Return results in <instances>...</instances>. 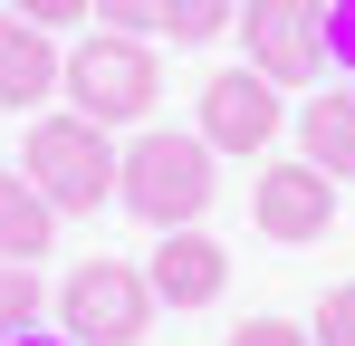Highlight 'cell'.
Masks as SVG:
<instances>
[{
	"instance_id": "6da1fadb",
	"label": "cell",
	"mask_w": 355,
	"mask_h": 346,
	"mask_svg": "<svg viewBox=\"0 0 355 346\" xmlns=\"http://www.w3.org/2000/svg\"><path fill=\"white\" fill-rule=\"evenodd\" d=\"M211 192H221L211 145H202V135H173V125H144V135L125 145V164H116V202L144 231H192L211 212Z\"/></svg>"
},
{
	"instance_id": "7a4b0ae2",
	"label": "cell",
	"mask_w": 355,
	"mask_h": 346,
	"mask_svg": "<svg viewBox=\"0 0 355 346\" xmlns=\"http://www.w3.org/2000/svg\"><path fill=\"white\" fill-rule=\"evenodd\" d=\"M116 125H96V115H39L29 125V145H19V173L49 192V212L58 222H87V212H106L116 202Z\"/></svg>"
},
{
	"instance_id": "3957f363",
	"label": "cell",
	"mask_w": 355,
	"mask_h": 346,
	"mask_svg": "<svg viewBox=\"0 0 355 346\" xmlns=\"http://www.w3.org/2000/svg\"><path fill=\"white\" fill-rule=\"evenodd\" d=\"M58 87H67V106L96 115V125H154L164 67H154V49H144L135 29H87V39L67 49Z\"/></svg>"
},
{
	"instance_id": "277c9868",
	"label": "cell",
	"mask_w": 355,
	"mask_h": 346,
	"mask_svg": "<svg viewBox=\"0 0 355 346\" xmlns=\"http://www.w3.org/2000/svg\"><path fill=\"white\" fill-rule=\"evenodd\" d=\"M49 308L67 318L77 346H135L144 327H154V279H144L135 260H77Z\"/></svg>"
},
{
	"instance_id": "5b68a950",
	"label": "cell",
	"mask_w": 355,
	"mask_h": 346,
	"mask_svg": "<svg viewBox=\"0 0 355 346\" xmlns=\"http://www.w3.org/2000/svg\"><path fill=\"white\" fill-rule=\"evenodd\" d=\"M240 49L269 87H317L336 49H327V0H240Z\"/></svg>"
},
{
	"instance_id": "8992f818",
	"label": "cell",
	"mask_w": 355,
	"mask_h": 346,
	"mask_svg": "<svg viewBox=\"0 0 355 346\" xmlns=\"http://www.w3.org/2000/svg\"><path fill=\"white\" fill-rule=\"evenodd\" d=\"M192 106H202L192 135H202L211 154H269V145H279V125H288V97H279L259 67H221V77H202V97H192Z\"/></svg>"
},
{
	"instance_id": "52a82bcc",
	"label": "cell",
	"mask_w": 355,
	"mask_h": 346,
	"mask_svg": "<svg viewBox=\"0 0 355 346\" xmlns=\"http://www.w3.org/2000/svg\"><path fill=\"white\" fill-rule=\"evenodd\" d=\"M250 222H259V240H288V250L327 240V231H336V173H317L307 154L269 164L250 183Z\"/></svg>"
},
{
	"instance_id": "ba28073f",
	"label": "cell",
	"mask_w": 355,
	"mask_h": 346,
	"mask_svg": "<svg viewBox=\"0 0 355 346\" xmlns=\"http://www.w3.org/2000/svg\"><path fill=\"white\" fill-rule=\"evenodd\" d=\"M144 279H154L164 308H211V298L231 288V250H221L211 231H164L154 260H144Z\"/></svg>"
},
{
	"instance_id": "9c48e42d",
	"label": "cell",
	"mask_w": 355,
	"mask_h": 346,
	"mask_svg": "<svg viewBox=\"0 0 355 346\" xmlns=\"http://www.w3.org/2000/svg\"><path fill=\"white\" fill-rule=\"evenodd\" d=\"M58 67H67V49L39 29V19H0V106H39V97H58Z\"/></svg>"
},
{
	"instance_id": "30bf717a",
	"label": "cell",
	"mask_w": 355,
	"mask_h": 346,
	"mask_svg": "<svg viewBox=\"0 0 355 346\" xmlns=\"http://www.w3.org/2000/svg\"><path fill=\"white\" fill-rule=\"evenodd\" d=\"M297 154L317 173H355V77L346 87H307V106H297Z\"/></svg>"
},
{
	"instance_id": "8fae6325",
	"label": "cell",
	"mask_w": 355,
	"mask_h": 346,
	"mask_svg": "<svg viewBox=\"0 0 355 346\" xmlns=\"http://www.w3.org/2000/svg\"><path fill=\"white\" fill-rule=\"evenodd\" d=\"M49 240H58V212H49V192H39L29 173L10 164V173H0V260H39Z\"/></svg>"
},
{
	"instance_id": "7c38bea8",
	"label": "cell",
	"mask_w": 355,
	"mask_h": 346,
	"mask_svg": "<svg viewBox=\"0 0 355 346\" xmlns=\"http://www.w3.org/2000/svg\"><path fill=\"white\" fill-rule=\"evenodd\" d=\"M231 19H240L231 0H154V29H164L173 49H202V39H221Z\"/></svg>"
},
{
	"instance_id": "4fadbf2b",
	"label": "cell",
	"mask_w": 355,
	"mask_h": 346,
	"mask_svg": "<svg viewBox=\"0 0 355 346\" xmlns=\"http://www.w3.org/2000/svg\"><path fill=\"white\" fill-rule=\"evenodd\" d=\"M49 318V288H39V260H0V337L39 327Z\"/></svg>"
},
{
	"instance_id": "5bb4252c",
	"label": "cell",
	"mask_w": 355,
	"mask_h": 346,
	"mask_svg": "<svg viewBox=\"0 0 355 346\" xmlns=\"http://www.w3.org/2000/svg\"><path fill=\"white\" fill-rule=\"evenodd\" d=\"M307 337H317V346H355V279H336L327 298H317V318H307Z\"/></svg>"
},
{
	"instance_id": "9a60e30c",
	"label": "cell",
	"mask_w": 355,
	"mask_h": 346,
	"mask_svg": "<svg viewBox=\"0 0 355 346\" xmlns=\"http://www.w3.org/2000/svg\"><path fill=\"white\" fill-rule=\"evenodd\" d=\"M231 346H317L297 318H250V327H231Z\"/></svg>"
},
{
	"instance_id": "2e32d148",
	"label": "cell",
	"mask_w": 355,
	"mask_h": 346,
	"mask_svg": "<svg viewBox=\"0 0 355 346\" xmlns=\"http://www.w3.org/2000/svg\"><path fill=\"white\" fill-rule=\"evenodd\" d=\"M327 49H336V67L355 77V0H327Z\"/></svg>"
},
{
	"instance_id": "e0dca14e",
	"label": "cell",
	"mask_w": 355,
	"mask_h": 346,
	"mask_svg": "<svg viewBox=\"0 0 355 346\" xmlns=\"http://www.w3.org/2000/svg\"><path fill=\"white\" fill-rule=\"evenodd\" d=\"M87 19H106V29H135V39H144V29H154V0H96Z\"/></svg>"
},
{
	"instance_id": "ac0fdd59",
	"label": "cell",
	"mask_w": 355,
	"mask_h": 346,
	"mask_svg": "<svg viewBox=\"0 0 355 346\" xmlns=\"http://www.w3.org/2000/svg\"><path fill=\"white\" fill-rule=\"evenodd\" d=\"M10 10H19V19H39V29H67V19H87L96 0H10Z\"/></svg>"
},
{
	"instance_id": "d6986e66",
	"label": "cell",
	"mask_w": 355,
	"mask_h": 346,
	"mask_svg": "<svg viewBox=\"0 0 355 346\" xmlns=\"http://www.w3.org/2000/svg\"><path fill=\"white\" fill-rule=\"evenodd\" d=\"M0 346H77V337H39V327H19V337H0Z\"/></svg>"
}]
</instances>
